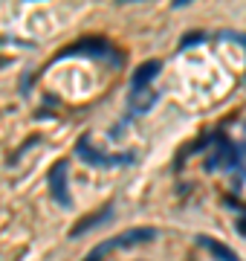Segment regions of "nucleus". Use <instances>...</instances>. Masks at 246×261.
Returning <instances> with one entry per match:
<instances>
[{
    "instance_id": "nucleus-1",
    "label": "nucleus",
    "mask_w": 246,
    "mask_h": 261,
    "mask_svg": "<svg viewBox=\"0 0 246 261\" xmlns=\"http://www.w3.org/2000/svg\"><path fill=\"white\" fill-rule=\"evenodd\" d=\"M76 154L84 160L87 166H96V168H122V166H131L136 154L133 151H125V154H104V151L93 148L90 137H81L76 142Z\"/></svg>"
},
{
    "instance_id": "nucleus-2",
    "label": "nucleus",
    "mask_w": 246,
    "mask_h": 261,
    "mask_svg": "<svg viewBox=\"0 0 246 261\" xmlns=\"http://www.w3.org/2000/svg\"><path fill=\"white\" fill-rule=\"evenodd\" d=\"M157 229L153 226H136V229H128V232L116 235V238H107V241H102L96 250L102 252V255H107L110 250H122V247H133V244H145V241H153L157 238Z\"/></svg>"
},
{
    "instance_id": "nucleus-3",
    "label": "nucleus",
    "mask_w": 246,
    "mask_h": 261,
    "mask_svg": "<svg viewBox=\"0 0 246 261\" xmlns=\"http://www.w3.org/2000/svg\"><path fill=\"white\" fill-rule=\"evenodd\" d=\"M67 174H70V166L67 160H58L55 166L49 168V195L58 206L70 209L73 206V197H70V189H67Z\"/></svg>"
},
{
    "instance_id": "nucleus-4",
    "label": "nucleus",
    "mask_w": 246,
    "mask_h": 261,
    "mask_svg": "<svg viewBox=\"0 0 246 261\" xmlns=\"http://www.w3.org/2000/svg\"><path fill=\"white\" fill-rule=\"evenodd\" d=\"M160 61L157 58H151V61H145V64H139L136 70H133L131 75V93H142V90H148V84L157 79V73H160Z\"/></svg>"
},
{
    "instance_id": "nucleus-5",
    "label": "nucleus",
    "mask_w": 246,
    "mask_h": 261,
    "mask_svg": "<svg viewBox=\"0 0 246 261\" xmlns=\"http://www.w3.org/2000/svg\"><path fill=\"white\" fill-rule=\"evenodd\" d=\"M81 53H87V56H96V58H107L110 56V44H104V41H81V44H76V47H70L64 49L58 58H70V56H81Z\"/></svg>"
},
{
    "instance_id": "nucleus-6",
    "label": "nucleus",
    "mask_w": 246,
    "mask_h": 261,
    "mask_svg": "<svg viewBox=\"0 0 246 261\" xmlns=\"http://www.w3.org/2000/svg\"><path fill=\"white\" fill-rule=\"evenodd\" d=\"M157 102H160V93H157L153 87H148V90H142V93H131V99H128V111H131L133 116H139V113H148Z\"/></svg>"
},
{
    "instance_id": "nucleus-7",
    "label": "nucleus",
    "mask_w": 246,
    "mask_h": 261,
    "mask_svg": "<svg viewBox=\"0 0 246 261\" xmlns=\"http://www.w3.org/2000/svg\"><path fill=\"white\" fill-rule=\"evenodd\" d=\"M197 244L203 247V250L211 252V255H214L218 261H240V258H237V252L232 250V247H226V244L214 241V238H208V235H197Z\"/></svg>"
},
{
    "instance_id": "nucleus-8",
    "label": "nucleus",
    "mask_w": 246,
    "mask_h": 261,
    "mask_svg": "<svg viewBox=\"0 0 246 261\" xmlns=\"http://www.w3.org/2000/svg\"><path fill=\"white\" fill-rule=\"evenodd\" d=\"M107 218H113V209L107 206V209H102L99 215H90V218H81L73 229H70V238H78V235H84L87 229H93V226H99L102 221H107Z\"/></svg>"
},
{
    "instance_id": "nucleus-9",
    "label": "nucleus",
    "mask_w": 246,
    "mask_h": 261,
    "mask_svg": "<svg viewBox=\"0 0 246 261\" xmlns=\"http://www.w3.org/2000/svg\"><path fill=\"white\" fill-rule=\"evenodd\" d=\"M206 41V32H189V35L180 41V49H189L191 44H203Z\"/></svg>"
},
{
    "instance_id": "nucleus-10",
    "label": "nucleus",
    "mask_w": 246,
    "mask_h": 261,
    "mask_svg": "<svg viewBox=\"0 0 246 261\" xmlns=\"http://www.w3.org/2000/svg\"><path fill=\"white\" fill-rule=\"evenodd\" d=\"M220 41H235L240 47H246V32H220Z\"/></svg>"
},
{
    "instance_id": "nucleus-11",
    "label": "nucleus",
    "mask_w": 246,
    "mask_h": 261,
    "mask_svg": "<svg viewBox=\"0 0 246 261\" xmlns=\"http://www.w3.org/2000/svg\"><path fill=\"white\" fill-rule=\"evenodd\" d=\"M237 232H243V235H246V221H237Z\"/></svg>"
}]
</instances>
